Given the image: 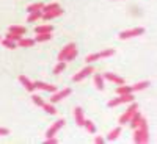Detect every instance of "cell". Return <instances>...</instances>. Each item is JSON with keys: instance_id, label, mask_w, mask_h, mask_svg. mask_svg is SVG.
Instances as JSON below:
<instances>
[{"instance_id": "obj_1", "label": "cell", "mask_w": 157, "mask_h": 144, "mask_svg": "<svg viewBox=\"0 0 157 144\" xmlns=\"http://www.w3.org/2000/svg\"><path fill=\"white\" fill-rule=\"evenodd\" d=\"M135 130V135H134V142L137 144H143V142H148L149 139V132H148V122L146 119L141 116V119H140V124Z\"/></svg>"}, {"instance_id": "obj_2", "label": "cell", "mask_w": 157, "mask_h": 144, "mask_svg": "<svg viewBox=\"0 0 157 144\" xmlns=\"http://www.w3.org/2000/svg\"><path fill=\"white\" fill-rule=\"evenodd\" d=\"M112 55H115V50H113V49H105V50L99 52V54H90V55L85 58V61L91 64V63H94V61H98V60H101V58H107V57H112Z\"/></svg>"}, {"instance_id": "obj_3", "label": "cell", "mask_w": 157, "mask_h": 144, "mask_svg": "<svg viewBox=\"0 0 157 144\" xmlns=\"http://www.w3.org/2000/svg\"><path fill=\"white\" fill-rule=\"evenodd\" d=\"M137 110H138V103L132 100V102H130V105H129V108H127V111H126L123 116H120V124H121V125H123V124H127L129 119H130V116H132Z\"/></svg>"}, {"instance_id": "obj_4", "label": "cell", "mask_w": 157, "mask_h": 144, "mask_svg": "<svg viewBox=\"0 0 157 144\" xmlns=\"http://www.w3.org/2000/svg\"><path fill=\"white\" fill-rule=\"evenodd\" d=\"M132 100H134L132 93H129V94H120V97H116V99L110 100L107 105H109L110 108H113V107H118L120 103H127V102H132Z\"/></svg>"}, {"instance_id": "obj_5", "label": "cell", "mask_w": 157, "mask_h": 144, "mask_svg": "<svg viewBox=\"0 0 157 144\" xmlns=\"http://www.w3.org/2000/svg\"><path fill=\"white\" fill-rule=\"evenodd\" d=\"M145 33V28L141 27H137V28H130V30H126V31H121L120 35H118V38L120 39H129V38H135V36H140Z\"/></svg>"}, {"instance_id": "obj_6", "label": "cell", "mask_w": 157, "mask_h": 144, "mask_svg": "<svg viewBox=\"0 0 157 144\" xmlns=\"http://www.w3.org/2000/svg\"><path fill=\"white\" fill-rule=\"evenodd\" d=\"M71 93H72V89H71V88H64V89H61V91H55L54 96L50 97V102H52V103H57V102L63 100L64 97L71 96Z\"/></svg>"}, {"instance_id": "obj_7", "label": "cell", "mask_w": 157, "mask_h": 144, "mask_svg": "<svg viewBox=\"0 0 157 144\" xmlns=\"http://www.w3.org/2000/svg\"><path fill=\"white\" fill-rule=\"evenodd\" d=\"M94 72V68L93 66H91V64H90V66H86V68H83L80 72H78V74H75L74 77H72V82H82L83 80V78H86L88 75H91V74H93Z\"/></svg>"}, {"instance_id": "obj_8", "label": "cell", "mask_w": 157, "mask_h": 144, "mask_svg": "<svg viewBox=\"0 0 157 144\" xmlns=\"http://www.w3.org/2000/svg\"><path fill=\"white\" fill-rule=\"evenodd\" d=\"M66 124V121L64 119H60V121H57L54 125H52L50 128H47V132H46V138H49V136H55L57 133H58V130Z\"/></svg>"}, {"instance_id": "obj_9", "label": "cell", "mask_w": 157, "mask_h": 144, "mask_svg": "<svg viewBox=\"0 0 157 144\" xmlns=\"http://www.w3.org/2000/svg\"><path fill=\"white\" fill-rule=\"evenodd\" d=\"M63 14V9L58 6V8H55V9H52V11H47V13H43L41 14V17H43V20H50V19H55V17H58V16H61Z\"/></svg>"}, {"instance_id": "obj_10", "label": "cell", "mask_w": 157, "mask_h": 144, "mask_svg": "<svg viewBox=\"0 0 157 144\" xmlns=\"http://www.w3.org/2000/svg\"><path fill=\"white\" fill-rule=\"evenodd\" d=\"M74 49H75V44H72V42L66 44V46L63 47V50L58 54V61H64V60H66V57L71 54V52H72Z\"/></svg>"}, {"instance_id": "obj_11", "label": "cell", "mask_w": 157, "mask_h": 144, "mask_svg": "<svg viewBox=\"0 0 157 144\" xmlns=\"http://www.w3.org/2000/svg\"><path fill=\"white\" fill-rule=\"evenodd\" d=\"M102 77L107 78V80H110V82H113V83H116V85H124V83H126V80H124L123 77L116 75V74H113V72H105Z\"/></svg>"}, {"instance_id": "obj_12", "label": "cell", "mask_w": 157, "mask_h": 144, "mask_svg": "<svg viewBox=\"0 0 157 144\" xmlns=\"http://www.w3.org/2000/svg\"><path fill=\"white\" fill-rule=\"evenodd\" d=\"M33 85H35V88L43 89V91H49V93H55V91H57L55 85H47V83H43V82H35Z\"/></svg>"}, {"instance_id": "obj_13", "label": "cell", "mask_w": 157, "mask_h": 144, "mask_svg": "<svg viewBox=\"0 0 157 144\" xmlns=\"http://www.w3.org/2000/svg\"><path fill=\"white\" fill-rule=\"evenodd\" d=\"M19 82L22 83V86H24L25 89L30 91V93H32V91H35V85H33V82H30L25 75H19Z\"/></svg>"}, {"instance_id": "obj_14", "label": "cell", "mask_w": 157, "mask_h": 144, "mask_svg": "<svg viewBox=\"0 0 157 144\" xmlns=\"http://www.w3.org/2000/svg\"><path fill=\"white\" fill-rule=\"evenodd\" d=\"M74 117H75L77 125L83 127V121H85V117H83V110H82L80 107H77V108L74 110Z\"/></svg>"}, {"instance_id": "obj_15", "label": "cell", "mask_w": 157, "mask_h": 144, "mask_svg": "<svg viewBox=\"0 0 157 144\" xmlns=\"http://www.w3.org/2000/svg\"><path fill=\"white\" fill-rule=\"evenodd\" d=\"M140 119H141V114H140L138 111H135L132 116H130V119H129L130 127H132V128H137V127H138V124H140Z\"/></svg>"}, {"instance_id": "obj_16", "label": "cell", "mask_w": 157, "mask_h": 144, "mask_svg": "<svg viewBox=\"0 0 157 144\" xmlns=\"http://www.w3.org/2000/svg\"><path fill=\"white\" fill-rule=\"evenodd\" d=\"M120 133H121V127H116V128H113L112 132L107 135V138H105V141H115L118 136H120Z\"/></svg>"}, {"instance_id": "obj_17", "label": "cell", "mask_w": 157, "mask_h": 144, "mask_svg": "<svg viewBox=\"0 0 157 144\" xmlns=\"http://www.w3.org/2000/svg\"><path fill=\"white\" fill-rule=\"evenodd\" d=\"M52 31H54V27H52V25H39V27L35 28L36 35L38 33H52Z\"/></svg>"}, {"instance_id": "obj_18", "label": "cell", "mask_w": 157, "mask_h": 144, "mask_svg": "<svg viewBox=\"0 0 157 144\" xmlns=\"http://www.w3.org/2000/svg\"><path fill=\"white\" fill-rule=\"evenodd\" d=\"M35 44V39H30V38H21L17 41V46L19 47H30Z\"/></svg>"}, {"instance_id": "obj_19", "label": "cell", "mask_w": 157, "mask_h": 144, "mask_svg": "<svg viewBox=\"0 0 157 144\" xmlns=\"http://www.w3.org/2000/svg\"><path fill=\"white\" fill-rule=\"evenodd\" d=\"M93 78H94V85H96V88H98L99 91H102V89H104V77H102L101 74L96 72Z\"/></svg>"}, {"instance_id": "obj_20", "label": "cell", "mask_w": 157, "mask_h": 144, "mask_svg": "<svg viewBox=\"0 0 157 144\" xmlns=\"http://www.w3.org/2000/svg\"><path fill=\"white\" fill-rule=\"evenodd\" d=\"M129 93H132V86H127L126 83L124 85H120L116 88V94L120 96V94H129Z\"/></svg>"}, {"instance_id": "obj_21", "label": "cell", "mask_w": 157, "mask_h": 144, "mask_svg": "<svg viewBox=\"0 0 157 144\" xmlns=\"http://www.w3.org/2000/svg\"><path fill=\"white\" fill-rule=\"evenodd\" d=\"M50 38H52L50 33H38L35 38V42H44V41H49Z\"/></svg>"}, {"instance_id": "obj_22", "label": "cell", "mask_w": 157, "mask_h": 144, "mask_svg": "<svg viewBox=\"0 0 157 144\" xmlns=\"http://www.w3.org/2000/svg\"><path fill=\"white\" fill-rule=\"evenodd\" d=\"M83 127L88 130L90 133H96V125H94V122H93V121L85 119V121H83Z\"/></svg>"}, {"instance_id": "obj_23", "label": "cell", "mask_w": 157, "mask_h": 144, "mask_svg": "<svg viewBox=\"0 0 157 144\" xmlns=\"http://www.w3.org/2000/svg\"><path fill=\"white\" fill-rule=\"evenodd\" d=\"M8 31L17 33V35H25V33H27V30H25V27H21V25H11Z\"/></svg>"}, {"instance_id": "obj_24", "label": "cell", "mask_w": 157, "mask_h": 144, "mask_svg": "<svg viewBox=\"0 0 157 144\" xmlns=\"http://www.w3.org/2000/svg\"><path fill=\"white\" fill-rule=\"evenodd\" d=\"M43 6H44V3L36 2V3L29 5V6H27V11H29V13H33V11H41V9H43Z\"/></svg>"}, {"instance_id": "obj_25", "label": "cell", "mask_w": 157, "mask_h": 144, "mask_svg": "<svg viewBox=\"0 0 157 144\" xmlns=\"http://www.w3.org/2000/svg\"><path fill=\"white\" fill-rule=\"evenodd\" d=\"M149 82H140V83H137V85H134L132 86V93L134 91H141V89H146V88H149Z\"/></svg>"}, {"instance_id": "obj_26", "label": "cell", "mask_w": 157, "mask_h": 144, "mask_svg": "<svg viewBox=\"0 0 157 144\" xmlns=\"http://www.w3.org/2000/svg\"><path fill=\"white\" fill-rule=\"evenodd\" d=\"M41 14H43L41 11H33V13H30V14H29V19H27V22H36L38 19H41Z\"/></svg>"}, {"instance_id": "obj_27", "label": "cell", "mask_w": 157, "mask_h": 144, "mask_svg": "<svg viewBox=\"0 0 157 144\" xmlns=\"http://www.w3.org/2000/svg\"><path fill=\"white\" fill-rule=\"evenodd\" d=\"M43 108H44V111L49 113V114H57V108H55L54 105H50V103H46V102H44Z\"/></svg>"}, {"instance_id": "obj_28", "label": "cell", "mask_w": 157, "mask_h": 144, "mask_svg": "<svg viewBox=\"0 0 157 144\" xmlns=\"http://www.w3.org/2000/svg\"><path fill=\"white\" fill-rule=\"evenodd\" d=\"M64 68H66V64H64V61H58V64L54 68V74H55V75H58L60 72H63V71H64Z\"/></svg>"}, {"instance_id": "obj_29", "label": "cell", "mask_w": 157, "mask_h": 144, "mask_svg": "<svg viewBox=\"0 0 157 144\" xmlns=\"http://www.w3.org/2000/svg\"><path fill=\"white\" fill-rule=\"evenodd\" d=\"M21 38H22V35L13 33V31H8V35H6V39H10V41H14V42H17Z\"/></svg>"}, {"instance_id": "obj_30", "label": "cell", "mask_w": 157, "mask_h": 144, "mask_svg": "<svg viewBox=\"0 0 157 144\" xmlns=\"http://www.w3.org/2000/svg\"><path fill=\"white\" fill-rule=\"evenodd\" d=\"M2 44H3V47H6V49H16L17 47V44L14 42V41H10V39H3V41H2Z\"/></svg>"}, {"instance_id": "obj_31", "label": "cell", "mask_w": 157, "mask_h": 144, "mask_svg": "<svg viewBox=\"0 0 157 144\" xmlns=\"http://www.w3.org/2000/svg\"><path fill=\"white\" fill-rule=\"evenodd\" d=\"M32 100H33L35 105H38V107H43V105H44V100L41 99V96H36V94H33V96H32Z\"/></svg>"}, {"instance_id": "obj_32", "label": "cell", "mask_w": 157, "mask_h": 144, "mask_svg": "<svg viewBox=\"0 0 157 144\" xmlns=\"http://www.w3.org/2000/svg\"><path fill=\"white\" fill-rule=\"evenodd\" d=\"M60 5L57 3V2H54V3H49V5H44L43 6V13H47V11H52V9H55V8H58Z\"/></svg>"}, {"instance_id": "obj_33", "label": "cell", "mask_w": 157, "mask_h": 144, "mask_svg": "<svg viewBox=\"0 0 157 144\" xmlns=\"http://www.w3.org/2000/svg\"><path fill=\"white\" fill-rule=\"evenodd\" d=\"M75 57H77V49H74V50L71 52V54H69V55L66 57V60H64V61H72V60H74Z\"/></svg>"}, {"instance_id": "obj_34", "label": "cell", "mask_w": 157, "mask_h": 144, "mask_svg": "<svg viewBox=\"0 0 157 144\" xmlns=\"http://www.w3.org/2000/svg\"><path fill=\"white\" fill-rule=\"evenodd\" d=\"M46 142H47V144H57L58 139H57L55 136H49V138H46Z\"/></svg>"}, {"instance_id": "obj_35", "label": "cell", "mask_w": 157, "mask_h": 144, "mask_svg": "<svg viewBox=\"0 0 157 144\" xmlns=\"http://www.w3.org/2000/svg\"><path fill=\"white\" fill-rule=\"evenodd\" d=\"M5 135H10V130L5 127H0V136H5Z\"/></svg>"}, {"instance_id": "obj_36", "label": "cell", "mask_w": 157, "mask_h": 144, "mask_svg": "<svg viewBox=\"0 0 157 144\" xmlns=\"http://www.w3.org/2000/svg\"><path fill=\"white\" fill-rule=\"evenodd\" d=\"M104 141H105V139L101 138V136H96V138H94V142H96V144H102Z\"/></svg>"}]
</instances>
